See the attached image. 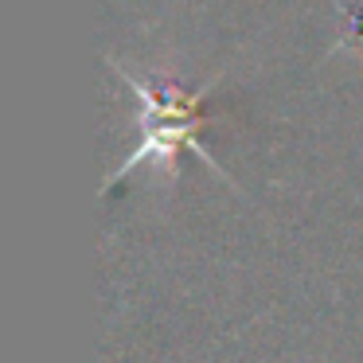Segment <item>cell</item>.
<instances>
[{"label":"cell","mask_w":363,"mask_h":363,"mask_svg":"<svg viewBox=\"0 0 363 363\" xmlns=\"http://www.w3.org/2000/svg\"><path fill=\"white\" fill-rule=\"evenodd\" d=\"M113 74L137 94V129H141V145L113 168V176L106 180V191H113L129 172H137V168H145V164L164 172V180H176V157H180L184 149H191L215 176H223V180L230 184V176L219 168V160H211V152L199 145L203 102H207L215 82H207V86H199L188 94V90H180V86H149V82H141L121 63H113Z\"/></svg>","instance_id":"cell-1"}]
</instances>
